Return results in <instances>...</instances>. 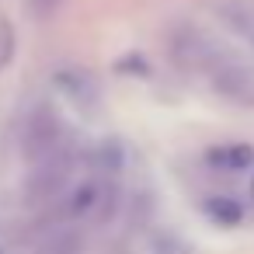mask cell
Here are the masks:
<instances>
[{"label": "cell", "instance_id": "1", "mask_svg": "<svg viewBox=\"0 0 254 254\" xmlns=\"http://www.w3.org/2000/svg\"><path fill=\"white\" fill-rule=\"evenodd\" d=\"M63 139H66L63 122H60V115H56L49 105H39V108L25 119L21 146H25V157H28L32 164H39V160L53 157L56 150H63Z\"/></svg>", "mask_w": 254, "mask_h": 254}, {"label": "cell", "instance_id": "2", "mask_svg": "<svg viewBox=\"0 0 254 254\" xmlns=\"http://www.w3.org/2000/svg\"><path fill=\"white\" fill-rule=\"evenodd\" d=\"M70 178H73V157H70V150H56L53 157H46V160L35 164V174L28 181V198L35 205L60 202L63 188L70 185Z\"/></svg>", "mask_w": 254, "mask_h": 254}, {"label": "cell", "instance_id": "3", "mask_svg": "<svg viewBox=\"0 0 254 254\" xmlns=\"http://www.w3.org/2000/svg\"><path fill=\"white\" fill-rule=\"evenodd\" d=\"M171 49H174L178 63H181V66H188V70L212 73V70L223 63L219 49H216L202 32H195V28H178V32L171 35Z\"/></svg>", "mask_w": 254, "mask_h": 254}, {"label": "cell", "instance_id": "4", "mask_svg": "<svg viewBox=\"0 0 254 254\" xmlns=\"http://www.w3.org/2000/svg\"><path fill=\"white\" fill-rule=\"evenodd\" d=\"M209 80H212L216 94H223V98H230V101H237V105H254V73L244 70L240 63L223 60V63L209 73Z\"/></svg>", "mask_w": 254, "mask_h": 254}, {"label": "cell", "instance_id": "5", "mask_svg": "<svg viewBox=\"0 0 254 254\" xmlns=\"http://www.w3.org/2000/svg\"><path fill=\"white\" fill-rule=\"evenodd\" d=\"M216 14L226 21L230 32H237L244 42L254 46V4H251V0H219Z\"/></svg>", "mask_w": 254, "mask_h": 254}, {"label": "cell", "instance_id": "6", "mask_svg": "<svg viewBox=\"0 0 254 254\" xmlns=\"http://www.w3.org/2000/svg\"><path fill=\"white\" fill-rule=\"evenodd\" d=\"M101 188L98 185H80L77 191H70V198L63 202V216L66 219H87L101 209Z\"/></svg>", "mask_w": 254, "mask_h": 254}, {"label": "cell", "instance_id": "7", "mask_svg": "<svg viewBox=\"0 0 254 254\" xmlns=\"http://www.w3.org/2000/svg\"><path fill=\"white\" fill-rule=\"evenodd\" d=\"M56 84L77 101V105H87L94 101V80L87 73H77V70H66V73H56Z\"/></svg>", "mask_w": 254, "mask_h": 254}, {"label": "cell", "instance_id": "8", "mask_svg": "<svg viewBox=\"0 0 254 254\" xmlns=\"http://www.w3.org/2000/svg\"><path fill=\"white\" fill-rule=\"evenodd\" d=\"M80 251H84L80 233H73V230H60L56 237H49V240L42 244L39 254H80Z\"/></svg>", "mask_w": 254, "mask_h": 254}, {"label": "cell", "instance_id": "9", "mask_svg": "<svg viewBox=\"0 0 254 254\" xmlns=\"http://www.w3.org/2000/svg\"><path fill=\"white\" fill-rule=\"evenodd\" d=\"M251 146H233V150H223V153H212V160L226 164V167H247L251 164Z\"/></svg>", "mask_w": 254, "mask_h": 254}, {"label": "cell", "instance_id": "10", "mask_svg": "<svg viewBox=\"0 0 254 254\" xmlns=\"http://www.w3.org/2000/svg\"><path fill=\"white\" fill-rule=\"evenodd\" d=\"M216 202H219V205H212V216H216V219H223V223H237V219H240V209H237L230 198H216Z\"/></svg>", "mask_w": 254, "mask_h": 254}, {"label": "cell", "instance_id": "11", "mask_svg": "<svg viewBox=\"0 0 254 254\" xmlns=\"http://www.w3.org/2000/svg\"><path fill=\"white\" fill-rule=\"evenodd\" d=\"M39 7H42V11H49V7H56V0H39Z\"/></svg>", "mask_w": 254, "mask_h": 254}, {"label": "cell", "instance_id": "12", "mask_svg": "<svg viewBox=\"0 0 254 254\" xmlns=\"http://www.w3.org/2000/svg\"><path fill=\"white\" fill-rule=\"evenodd\" d=\"M251 195H254V178H251Z\"/></svg>", "mask_w": 254, "mask_h": 254}, {"label": "cell", "instance_id": "13", "mask_svg": "<svg viewBox=\"0 0 254 254\" xmlns=\"http://www.w3.org/2000/svg\"><path fill=\"white\" fill-rule=\"evenodd\" d=\"M0 254H4V251H0Z\"/></svg>", "mask_w": 254, "mask_h": 254}]
</instances>
